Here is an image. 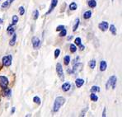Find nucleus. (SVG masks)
<instances>
[{"label": "nucleus", "instance_id": "nucleus-1", "mask_svg": "<svg viewBox=\"0 0 122 117\" xmlns=\"http://www.w3.org/2000/svg\"><path fill=\"white\" fill-rule=\"evenodd\" d=\"M64 102H65V99L63 97H56L55 101V103H54L53 111L55 112L58 111L60 110V108L64 104Z\"/></svg>", "mask_w": 122, "mask_h": 117}, {"label": "nucleus", "instance_id": "nucleus-2", "mask_svg": "<svg viewBox=\"0 0 122 117\" xmlns=\"http://www.w3.org/2000/svg\"><path fill=\"white\" fill-rule=\"evenodd\" d=\"M116 77L112 76L108 79L107 84H106V88L108 89L110 87H112V88H115V87H116Z\"/></svg>", "mask_w": 122, "mask_h": 117}, {"label": "nucleus", "instance_id": "nucleus-3", "mask_svg": "<svg viewBox=\"0 0 122 117\" xmlns=\"http://www.w3.org/2000/svg\"><path fill=\"white\" fill-rule=\"evenodd\" d=\"M56 72L58 73V76L61 80L64 81V71H63V67L61 65V64L58 63L56 64Z\"/></svg>", "mask_w": 122, "mask_h": 117}, {"label": "nucleus", "instance_id": "nucleus-4", "mask_svg": "<svg viewBox=\"0 0 122 117\" xmlns=\"http://www.w3.org/2000/svg\"><path fill=\"white\" fill-rule=\"evenodd\" d=\"M12 55H7V56L3 57V64L4 66H10L11 64H12Z\"/></svg>", "mask_w": 122, "mask_h": 117}, {"label": "nucleus", "instance_id": "nucleus-5", "mask_svg": "<svg viewBox=\"0 0 122 117\" xmlns=\"http://www.w3.org/2000/svg\"><path fill=\"white\" fill-rule=\"evenodd\" d=\"M8 78L4 76H0V86H1V87L5 89V88H7V87H8Z\"/></svg>", "mask_w": 122, "mask_h": 117}, {"label": "nucleus", "instance_id": "nucleus-6", "mask_svg": "<svg viewBox=\"0 0 122 117\" xmlns=\"http://www.w3.org/2000/svg\"><path fill=\"white\" fill-rule=\"evenodd\" d=\"M82 64L81 63H78V64H74V66H73V70H72V73H78L79 71H81L82 68Z\"/></svg>", "mask_w": 122, "mask_h": 117}, {"label": "nucleus", "instance_id": "nucleus-7", "mask_svg": "<svg viewBox=\"0 0 122 117\" xmlns=\"http://www.w3.org/2000/svg\"><path fill=\"white\" fill-rule=\"evenodd\" d=\"M32 46L35 49H38L41 46V41L37 37H33L32 38Z\"/></svg>", "mask_w": 122, "mask_h": 117}, {"label": "nucleus", "instance_id": "nucleus-8", "mask_svg": "<svg viewBox=\"0 0 122 117\" xmlns=\"http://www.w3.org/2000/svg\"><path fill=\"white\" fill-rule=\"evenodd\" d=\"M98 26H99V28L102 31H106L108 29L109 25H108V22H107V21H102V22L98 25Z\"/></svg>", "mask_w": 122, "mask_h": 117}, {"label": "nucleus", "instance_id": "nucleus-9", "mask_svg": "<svg viewBox=\"0 0 122 117\" xmlns=\"http://www.w3.org/2000/svg\"><path fill=\"white\" fill-rule=\"evenodd\" d=\"M57 3H58V0H52V3L51 4V7H50V9H49V11H48L47 14L51 13V12H52V10H53L54 8H55V7L57 5Z\"/></svg>", "mask_w": 122, "mask_h": 117}, {"label": "nucleus", "instance_id": "nucleus-10", "mask_svg": "<svg viewBox=\"0 0 122 117\" xmlns=\"http://www.w3.org/2000/svg\"><path fill=\"white\" fill-rule=\"evenodd\" d=\"M83 83H84V80L83 79H82V78H78V79H76V81H75V84H76V86H77V87H81L82 85H83Z\"/></svg>", "mask_w": 122, "mask_h": 117}, {"label": "nucleus", "instance_id": "nucleus-11", "mask_svg": "<svg viewBox=\"0 0 122 117\" xmlns=\"http://www.w3.org/2000/svg\"><path fill=\"white\" fill-rule=\"evenodd\" d=\"M107 62L104 61V60L101 61V63H100V70H101L102 72L105 71V70L107 69Z\"/></svg>", "mask_w": 122, "mask_h": 117}, {"label": "nucleus", "instance_id": "nucleus-12", "mask_svg": "<svg viewBox=\"0 0 122 117\" xmlns=\"http://www.w3.org/2000/svg\"><path fill=\"white\" fill-rule=\"evenodd\" d=\"M70 83L69 82H64V84L62 85V89L64 92H68L69 89H70Z\"/></svg>", "mask_w": 122, "mask_h": 117}, {"label": "nucleus", "instance_id": "nucleus-13", "mask_svg": "<svg viewBox=\"0 0 122 117\" xmlns=\"http://www.w3.org/2000/svg\"><path fill=\"white\" fill-rule=\"evenodd\" d=\"M13 1H14V0H7V1H5L4 3H3V4H2V8H8V7L9 6V5H10L11 3H12Z\"/></svg>", "mask_w": 122, "mask_h": 117}, {"label": "nucleus", "instance_id": "nucleus-14", "mask_svg": "<svg viewBox=\"0 0 122 117\" xmlns=\"http://www.w3.org/2000/svg\"><path fill=\"white\" fill-rule=\"evenodd\" d=\"M13 35V36H12V40L10 41V42H9V45L11 46H13L14 45H15V43H16V40H17V35H16L15 33H13L12 34Z\"/></svg>", "mask_w": 122, "mask_h": 117}, {"label": "nucleus", "instance_id": "nucleus-15", "mask_svg": "<svg viewBox=\"0 0 122 117\" xmlns=\"http://www.w3.org/2000/svg\"><path fill=\"white\" fill-rule=\"evenodd\" d=\"M92 16V12L91 11H87V12H84L83 14V18L84 19H89Z\"/></svg>", "mask_w": 122, "mask_h": 117}, {"label": "nucleus", "instance_id": "nucleus-16", "mask_svg": "<svg viewBox=\"0 0 122 117\" xmlns=\"http://www.w3.org/2000/svg\"><path fill=\"white\" fill-rule=\"evenodd\" d=\"M79 22H80V21L78 18H77L76 20H75V23H74V25H73V31H75L78 29V26H79Z\"/></svg>", "mask_w": 122, "mask_h": 117}, {"label": "nucleus", "instance_id": "nucleus-17", "mask_svg": "<svg viewBox=\"0 0 122 117\" xmlns=\"http://www.w3.org/2000/svg\"><path fill=\"white\" fill-rule=\"evenodd\" d=\"M87 3H88V6L90 7V8H95V7L97 6V3H96V1H95V0H89Z\"/></svg>", "mask_w": 122, "mask_h": 117}, {"label": "nucleus", "instance_id": "nucleus-18", "mask_svg": "<svg viewBox=\"0 0 122 117\" xmlns=\"http://www.w3.org/2000/svg\"><path fill=\"white\" fill-rule=\"evenodd\" d=\"M3 94L9 97H11V95H12V91H11V89H9V88H5V91L3 92Z\"/></svg>", "mask_w": 122, "mask_h": 117}, {"label": "nucleus", "instance_id": "nucleus-19", "mask_svg": "<svg viewBox=\"0 0 122 117\" xmlns=\"http://www.w3.org/2000/svg\"><path fill=\"white\" fill-rule=\"evenodd\" d=\"M7 31H8V35H12L14 33V27L12 26H9L7 29Z\"/></svg>", "mask_w": 122, "mask_h": 117}, {"label": "nucleus", "instance_id": "nucleus-20", "mask_svg": "<svg viewBox=\"0 0 122 117\" xmlns=\"http://www.w3.org/2000/svg\"><path fill=\"white\" fill-rule=\"evenodd\" d=\"M64 64H65V65H69V62H70V57H69V55H66V56L64 58Z\"/></svg>", "mask_w": 122, "mask_h": 117}, {"label": "nucleus", "instance_id": "nucleus-21", "mask_svg": "<svg viewBox=\"0 0 122 117\" xmlns=\"http://www.w3.org/2000/svg\"><path fill=\"white\" fill-rule=\"evenodd\" d=\"M78 8V5L76 4L75 3H72L70 5H69V9L72 11H74Z\"/></svg>", "mask_w": 122, "mask_h": 117}, {"label": "nucleus", "instance_id": "nucleus-22", "mask_svg": "<svg viewBox=\"0 0 122 117\" xmlns=\"http://www.w3.org/2000/svg\"><path fill=\"white\" fill-rule=\"evenodd\" d=\"M90 91L92 93H94V92H100V87H97V86H93V87L91 88Z\"/></svg>", "mask_w": 122, "mask_h": 117}, {"label": "nucleus", "instance_id": "nucleus-23", "mask_svg": "<svg viewBox=\"0 0 122 117\" xmlns=\"http://www.w3.org/2000/svg\"><path fill=\"white\" fill-rule=\"evenodd\" d=\"M110 31H111V32L113 34V35H116V26H114L113 24H112L110 26Z\"/></svg>", "mask_w": 122, "mask_h": 117}, {"label": "nucleus", "instance_id": "nucleus-24", "mask_svg": "<svg viewBox=\"0 0 122 117\" xmlns=\"http://www.w3.org/2000/svg\"><path fill=\"white\" fill-rule=\"evenodd\" d=\"M89 67H90V68H94L95 66H96V61L94 60V59H92V60H90V62H89Z\"/></svg>", "mask_w": 122, "mask_h": 117}, {"label": "nucleus", "instance_id": "nucleus-25", "mask_svg": "<svg viewBox=\"0 0 122 117\" xmlns=\"http://www.w3.org/2000/svg\"><path fill=\"white\" fill-rule=\"evenodd\" d=\"M90 98L91 100H92V102H97L98 100V97L97 95H95L94 93H92L90 95Z\"/></svg>", "mask_w": 122, "mask_h": 117}, {"label": "nucleus", "instance_id": "nucleus-26", "mask_svg": "<svg viewBox=\"0 0 122 117\" xmlns=\"http://www.w3.org/2000/svg\"><path fill=\"white\" fill-rule=\"evenodd\" d=\"M12 25L17 24V21H18V17H17V16L14 15L13 17H12Z\"/></svg>", "mask_w": 122, "mask_h": 117}, {"label": "nucleus", "instance_id": "nucleus-27", "mask_svg": "<svg viewBox=\"0 0 122 117\" xmlns=\"http://www.w3.org/2000/svg\"><path fill=\"white\" fill-rule=\"evenodd\" d=\"M66 34H67V30L64 29V28L63 30L60 31V36L64 37V36H66Z\"/></svg>", "mask_w": 122, "mask_h": 117}, {"label": "nucleus", "instance_id": "nucleus-28", "mask_svg": "<svg viewBox=\"0 0 122 117\" xmlns=\"http://www.w3.org/2000/svg\"><path fill=\"white\" fill-rule=\"evenodd\" d=\"M32 15H33V18L35 19V20H36L37 18H38V17H39L38 10H35V11H34L33 13H32Z\"/></svg>", "mask_w": 122, "mask_h": 117}, {"label": "nucleus", "instance_id": "nucleus-29", "mask_svg": "<svg viewBox=\"0 0 122 117\" xmlns=\"http://www.w3.org/2000/svg\"><path fill=\"white\" fill-rule=\"evenodd\" d=\"M33 102H35V103L40 105V104H41V99L39 98L37 96H36V97H34V98H33Z\"/></svg>", "mask_w": 122, "mask_h": 117}, {"label": "nucleus", "instance_id": "nucleus-30", "mask_svg": "<svg viewBox=\"0 0 122 117\" xmlns=\"http://www.w3.org/2000/svg\"><path fill=\"white\" fill-rule=\"evenodd\" d=\"M76 50H77V47L75 46V45L71 44L70 45V51L72 53H74V52H76Z\"/></svg>", "mask_w": 122, "mask_h": 117}, {"label": "nucleus", "instance_id": "nucleus-31", "mask_svg": "<svg viewBox=\"0 0 122 117\" xmlns=\"http://www.w3.org/2000/svg\"><path fill=\"white\" fill-rule=\"evenodd\" d=\"M75 44L78 45V46H81L82 45V42H81V38H79V37H77L76 39H75Z\"/></svg>", "mask_w": 122, "mask_h": 117}, {"label": "nucleus", "instance_id": "nucleus-32", "mask_svg": "<svg viewBox=\"0 0 122 117\" xmlns=\"http://www.w3.org/2000/svg\"><path fill=\"white\" fill-rule=\"evenodd\" d=\"M60 49H56L55 50V58H58L59 57V55H60Z\"/></svg>", "mask_w": 122, "mask_h": 117}, {"label": "nucleus", "instance_id": "nucleus-33", "mask_svg": "<svg viewBox=\"0 0 122 117\" xmlns=\"http://www.w3.org/2000/svg\"><path fill=\"white\" fill-rule=\"evenodd\" d=\"M19 13H20L21 16H22L23 14L25 13V9L23 7H20V8H19Z\"/></svg>", "mask_w": 122, "mask_h": 117}, {"label": "nucleus", "instance_id": "nucleus-34", "mask_svg": "<svg viewBox=\"0 0 122 117\" xmlns=\"http://www.w3.org/2000/svg\"><path fill=\"white\" fill-rule=\"evenodd\" d=\"M64 28V26H59L58 27L56 28V31H61V30H63Z\"/></svg>", "mask_w": 122, "mask_h": 117}, {"label": "nucleus", "instance_id": "nucleus-35", "mask_svg": "<svg viewBox=\"0 0 122 117\" xmlns=\"http://www.w3.org/2000/svg\"><path fill=\"white\" fill-rule=\"evenodd\" d=\"M102 116L105 117L106 116V107L104 108V111H103V113H102Z\"/></svg>", "mask_w": 122, "mask_h": 117}, {"label": "nucleus", "instance_id": "nucleus-36", "mask_svg": "<svg viewBox=\"0 0 122 117\" xmlns=\"http://www.w3.org/2000/svg\"><path fill=\"white\" fill-rule=\"evenodd\" d=\"M15 107H13V108H12V113H14V112H15Z\"/></svg>", "mask_w": 122, "mask_h": 117}, {"label": "nucleus", "instance_id": "nucleus-37", "mask_svg": "<svg viewBox=\"0 0 122 117\" xmlns=\"http://www.w3.org/2000/svg\"><path fill=\"white\" fill-rule=\"evenodd\" d=\"M72 38H73V36H70L68 37V40H69H69H71Z\"/></svg>", "mask_w": 122, "mask_h": 117}, {"label": "nucleus", "instance_id": "nucleus-38", "mask_svg": "<svg viewBox=\"0 0 122 117\" xmlns=\"http://www.w3.org/2000/svg\"><path fill=\"white\" fill-rule=\"evenodd\" d=\"M0 23H3V20L2 19H0Z\"/></svg>", "mask_w": 122, "mask_h": 117}]
</instances>
